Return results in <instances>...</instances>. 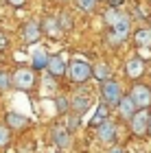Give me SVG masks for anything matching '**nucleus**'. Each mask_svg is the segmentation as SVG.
<instances>
[{"mask_svg":"<svg viewBox=\"0 0 151 153\" xmlns=\"http://www.w3.org/2000/svg\"><path fill=\"white\" fill-rule=\"evenodd\" d=\"M77 125H79V114H70L68 116V123H66V129L72 131V129H77Z\"/></svg>","mask_w":151,"mask_h":153,"instance_id":"25","label":"nucleus"},{"mask_svg":"<svg viewBox=\"0 0 151 153\" xmlns=\"http://www.w3.org/2000/svg\"><path fill=\"white\" fill-rule=\"evenodd\" d=\"M129 99L134 101L136 109H149V105H151V88L145 85V83H136L132 88Z\"/></svg>","mask_w":151,"mask_h":153,"instance_id":"5","label":"nucleus"},{"mask_svg":"<svg viewBox=\"0 0 151 153\" xmlns=\"http://www.w3.org/2000/svg\"><path fill=\"white\" fill-rule=\"evenodd\" d=\"M68 107H70L74 114H83L86 109L90 107V94H88V92H81V94H77L72 101H68Z\"/></svg>","mask_w":151,"mask_h":153,"instance_id":"12","label":"nucleus"},{"mask_svg":"<svg viewBox=\"0 0 151 153\" xmlns=\"http://www.w3.org/2000/svg\"><path fill=\"white\" fill-rule=\"evenodd\" d=\"M134 44L138 48H149L151 46V29L149 26H140L134 31Z\"/></svg>","mask_w":151,"mask_h":153,"instance_id":"13","label":"nucleus"},{"mask_svg":"<svg viewBox=\"0 0 151 153\" xmlns=\"http://www.w3.org/2000/svg\"><path fill=\"white\" fill-rule=\"evenodd\" d=\"M149 29H151V16H149Z\"/></svg>","mask_w":151,"mask_h":153,"instance_id":"32","label":"nucleus"},{"mask_svg":"<svg viewBox=\"0 0 151 153\" xmlns=\"http://www.w3.org/2000/svg\"><path fill=\"white\" fill-rule=\"evenodd\" d=\"M142 72H145V59L142 57H132L125 64V74L129 79H138V76H142Z\"/></svg>","mask_w":151,"mask_h":153,"instance_id":"10","label":"nucleus"},{"mask_svg":"<svg viewBox=\"0 0 151 153\" xmlns=\"http://www.w3.org/2000/svg\"><path fill=\"white\" fill-rule=\"evenodd\" d=\"M105 22L112 31H109V42L112 44H123L129 35H132V20H129L127 13H121V11H107L105 13Z\"/></svg>","mask_w":151,"mask_h":153,"instance_id":"1","label":"nucleus"},{"mask_svg":"<svg viewBox=\"0 0 151 153\" xmlns=\"http://www.w3.org/2000/svg\"><path fill=\"white\" fill-rule=\"evenodd\" d=\"M39 31H42V33H46V35H48L51 39H59V37H61L59 22H57V18H53V16L44 18V22L39 24Z\"/></svg>","mask_w":151,"mask_h":153,"instance_id":"9","label":"nucleus"},{"mask_svg":"<svg viewBox=\"0 0 151 153\" xmlns=\"http://www.w3.org/2000/svg\"><path fill=\"white\" fill-rule=\"evenodd\" d=\"M9 88H11V76L4 70H0V92H7Z\"/></svg>","mask_w":151,"mask_h":153,"instance_id":"23","label":"nucleus"},{"mask_svg":"<svg viewBox=\"0 0 151 153\" xmlns=\"http://www.w3.org/2000/svg\"><path fill=\"white\" fill-rule=\"evenodd\" d=\"M55 105H57V112L59 114H64L68 109V99H66V96H57V99H55Z\"/></svg>","mask_w":151,"mask_h":153,"instance_id":"24","label":"nucleus"},{"mask_svg":"<svg viewBox=\"0 0 151 153\" xmlns=\"http://www.w3.org/2000/svg\"><path fill=\"white\" fill-rule=\"evenodd\" d=\"M7 48H9V37H7L4 33L0 31V53H4Z\"/></svg>","mask_w":151,"mask_h":153,"instance_id":"26","label":"nucleus"},{"mask_svg":"<svg viewBox=\"0 0 151 153\" xmlns=\"http://www.w3.org/2000/svg\"><path fill=\"white\" fill-rule=\"evenodd\" d=\"M53 142H55V147H59V149L70 147V131L66 127H55L53 129Z\"/></svg>","mask_w":151,"mask_h":153,"instance_id":"15","label":"nucleus"},{"mask_svg":"<svg viewBox=\"0 0 151 153\" xmlns=\"http://www.w3.org/2000/svg\"><path fill=\"white\" fill-rule=\"evenodd\" d=\"M11 7H16V9H20V7H24L26 4V0H7Z\"/></svg>","mask_w":151,"mask_h":153,"instance_id":"27","label":"nucleus"},{"mask_svg":"<svg viewBox=\"0 0 151 153\" xmlns=\"http://www.w3.org/2000/svg\"><path fill=\"white\" fill-rule=\"evenodd\" d=\"M109 118V105H105V103H101V105L97 107V114H94V118L90 120V125L92 127H99L101 123H105Z\"/></svg>","mask_w":151,"mask_h":153,"instance_id":"19","label":"nucleus"},{"mask_svg":"<svg viewBox=\"0 0 151 153\" xmlns=\"http://www.w3.org/2000/svg\"><path fill=\"white\" fill-rule=\"evenodd\" d=\"M18 153H29V149H20Z\"/></svg>","mask_w":151,"mask_h":153,"instance_id":"31","label":"nucleus"},{"mask_svg":"<svg viewBox=\"0 0 151 153\" xmlns=\"http://www.w3.org/2000/svg\"><path fill=\"white\" fill-rule=\"evenodd\" d=\"M9 142H11V129L7 127V125H2V123H0V149H2V147H7Z\"/></svg>","mask_w":151,"mask_h":153,"instance_id":"21","label":"nucleus"},{"mask_svg":"<svg viewBox=\"0 0 151 153\" xmlns=\"http://www.w3.org/2000/svg\"><path fill=\"white\" fill-rule=\"evenodd\" d=\"M101 96H103V103L105 105H118V101H121V85L116 83L114 79H107V81H101Z\"/></svg>","mask_w":151,"mask_h":153,"instance_id":"4","label":"nucleus"},{"mask_svg":"<svg viewBox=\"0 0 151 153\" xmlns=\"http://www.w3.org/2000/svg\"><path fill=\"white\" fill-rule=\"evenodd\" d=\"M123 2H125V0H107V4L112 7V9H116V7H121Z\"/></svg>","mask_w":151,"mask_h":153,"instance_id":"28","label":"nucleus"},{"mask_svg":"<svg viewBox=\"0 0 151 153\" xmlns=\"http://www.w3.org/2000/svg\"><path fill=\"white\" fill-rule=\"evenodd\" d=\"M109 153H125V151H123L121 147H114V149H112V151H109Z\"/></svg>","mask_w":151,"mask_h":153,"instance_id":"29","label":"nucleus"},{"mask_svg":"<svg viewBox=\"0 0 151 153\" xmlns=\"http://www.w3.org/2000/svg\"><path fill=\"white\" fill-rule=\"evenodd\" d=\"M42 35V31H39V22L37 20H29L24 26H22V39L26 44H35Z\"/></svg>","mask_w":151,"mask_h":153,"instance_id":"8","label":"nucleus"},{"mask_svg":"<svg viewBox=\"0 0 151 153\" xmlns=\"http://www.w3.org/2000/svg\"><path fill=\"white\" fill-rule=\"evenodd\" d=\"M57 22H59V29H61V33H66V31H72V18H70V13L68 11H61L59 13V18H57Z\"/></svg>","mask_w":151,"mask_h":153,"instance_id":"20","label":"nucleus"},{"mask_svg":"<svg viewBox=\"0 0 151 153\" xmlns=\"http://www.w3.org/2000/svg\"><path fill=\"white\" fill-rule=\"evenodd\" d=\"M35 72L31 70V68H18L16 72L11 76V88H18L22 90V92H29V90L35 88Z\"/></svg>","mask_w":151,"mask_h":153,"instance_id":"3","label":"nucleus"},{"mask_svg":"<svg viewBox=\"0 0 151 153\" xmlns=\"http://www.w3.org/2000/svg\"><path fill=\"white\" fill-rule=\"evenodd\" d=\"M46 61H48V55H46L44 48H33V53H31V66H33V70H46Z\"/></svg>","mask_w":151,"mask_h":153,"instance_id":"14","label":"nucleus"},{"mask_svg":"<svg viewBox=\"0 0 151 153\" xmlns=\"http://www.w3.org/2000/svg\"><path fill=\"white\" fill-rule=\"evenodd\" d=\"M97 2H99V0H77L79 9L86 11V13H94V11H97Z\"/></svg>","mask_w":151,"mask_h":153,"instance_id":"22","label":"nucleus"},{"mask_svg":"<svg viewBox=\"0 0 151 153\" xmlns=\"http://www.w3.org/2000/svg\"><path fill=\"white\" fill-rule=\"evenodd\" d=\"M109 74H112V68H109L105 61H101V64H94V66H92V76H97L99 81H107Z\"/></svg>","mask_w":151,"mask_h":153,"instance_id":"18","label":"nucleus"},{"mask_svg":"<svg viewBox=\"0 0 151 153\" xmlns=\"http://www.w3.org/2000/svg\"><path fill=\"white\" fill-rule=\"evenodd\" d=\"M97 136H99V142L103 144H112L116 140V125L112 120H105V123H101L99 127H97Z\"/></svg>","mask_w":151,"mask_h":153,"instance_id":"7","label":"nucleus"},{"mask_svg":"<svg viewBox=\"0 0 151 153\" xmlns=\"http://www.w3.org/2000/svg\"><path fill=\"white\" fill-rule=\"evenodd\" d=\"M147 134L151 136V112H149V129H147Z\"/></svg>","mask_w":151,"mask_h":153,"instance_id":"30","label":"nucleus"},{"mask_svg":"<svg viewBox=\"0 0 151 153\" xmlns=\"http://www.w3.org/2000/svg\"><path fill=\"white\" fill-rule=\"evenodd\" d=\"M66 72L72 83H86L92 76V66L83 59H72V64L66 66Z\"/></svg>","mask_w":151,"mask_h":153,"instance_id":"2","label":"nucleus"},{"mask_svg":"<svg viewBox=\"0 0 151 153\" xmlns=\"http://www.w3.org/2000/svg\"><path fill=\"white\" fill-rule=\"evenodd\" d=\"M4 123H7V127H9V129H24L26 125H29L26 116H22V114H16V112H9V114H7Z\"/></svg>","mask_w":151,"mask_h":153,"instance_id":"16","label":"nucleus"},{"mask_svg":"<svg viewBox=\"0 0 151 153\" xmlns=\"http://www.w3.org/2000/svg\"><path fill=\"white\" fill-rule=\"evenodd\" d=\"M129 123H132V131L134 136H147V129H149V109H136V114L129 118Z\"/></svg>","mask_w":151,"mask_h":153,"instance_id":"6","label":"nucleus"},{"mask_svg":"<svg viewBox=\"0 0 151 153\" xmlns=\"http://www.w3.org/2000/svg\"><path fill=\"white\" fill-rule=\"evenodd\" d=\"M118 112H121V116L125 118V120H129V118L136 114V105H134V101L129 99V96H121V101H118Z\"/></svg>","mask_w":151,"mask_h":153,"instance_id":"17","label":"nucleus"},{"mask_svg":"<svg viewBox=\"0 0 151 153\" xmlns=\"http://www.w3.org/2000/svg\"><path fill=\"white\" fill-rule=\"evenodd\" d=\"M46 70H48L51 76H55V79L64 76V74H66V64H64V59H61L59 55H55V57H48V61H46Z\"/></svg>","mask_w":151,"mask_h":153,"instance_id":"11","label":"nucleus"}]
</instances>
